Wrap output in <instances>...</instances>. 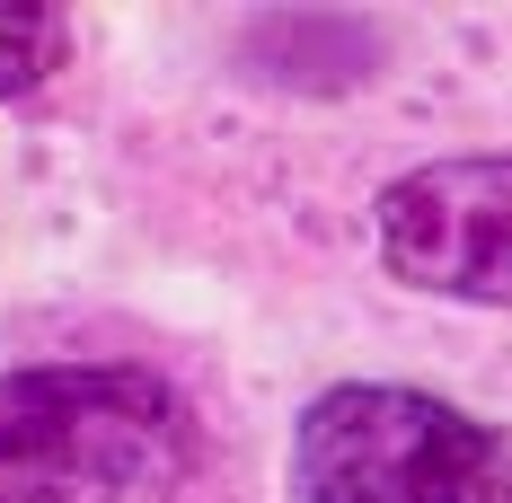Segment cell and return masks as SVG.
<instances>
[{"mask_svg": "<svg viewBox=\"0 0 512 503\" xmlns=\"http://www.w3.org/2000/svg\"><path fill=\"white\" fill-rule=\"evenodd\" d=\"M195 424L133 362L0 371V503H177Z\"/></svg>", "mask_w": 512, "mask_h": 503, "instance_id": "6da1fadb", "label": "cell"}, {"mask_svg": "<svg viewBox=\"0 0 512 503\" xmlns=\"http://www.w3.org/2000/svg\"><path fill=\"white\" fill-rule=\"evenodd\" d=\"M292 486L301 503H512V433L398 380H345L301 415Z\"/></svg>", "mask_w": 512, "mask_h": 503, "instance_id": "7a4b0ae2", "label": "cell"}, {"mask_svg": "<svg viewBox=\"0 0 512 503\" xmlns=\"http://www.w3.org/2000/svg\"><path fill=\"white\" fill-rule=\"evenodd\" d=\"M389 274L442 301L512 309V159H433L380 195Z\"/></svg>", "mask_w": 512, "mask_h": 503, "instance_id": "3957f363", "label": "cell"}, {"mask_svg": "<svg viewBox=\"0 0 512 503\" xmlns=\"http://www.w3.org/2000/svg\"><path fill=\"white\" fill-rule=\"evenodd\" d=\"M62 53H71V18H62V9L0 0V98H27L36 80H53Z\"/></svg>", "mask_w": 512, "mask_h": 503, "instance_id": "277c9868", "label": "cell"}]
</instances>
